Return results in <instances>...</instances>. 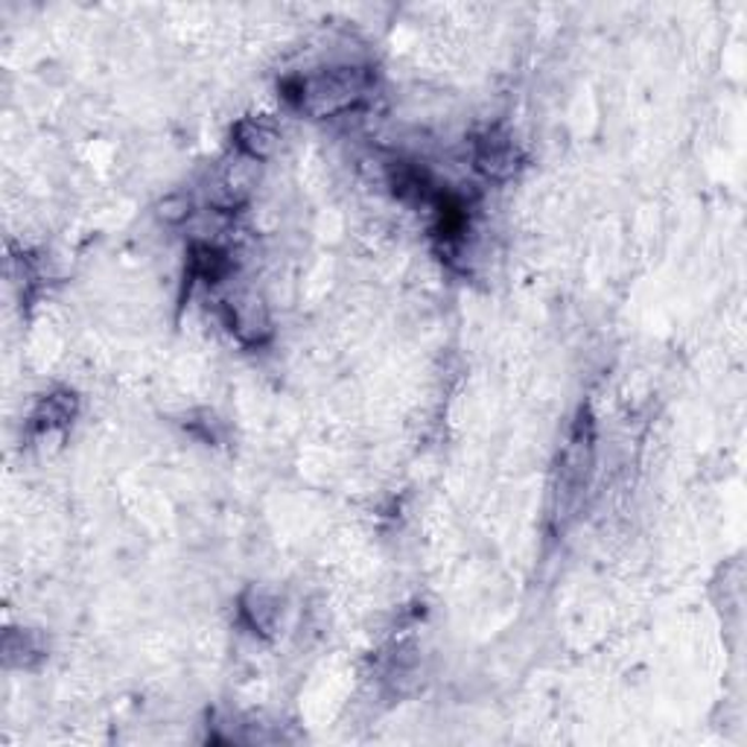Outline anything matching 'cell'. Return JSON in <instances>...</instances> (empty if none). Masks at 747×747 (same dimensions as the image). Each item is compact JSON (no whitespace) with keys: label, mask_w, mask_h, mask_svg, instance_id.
Segmentation results:
<instances>
[{"label":"cell","mask_w":747,"mask_h":747,"mask_svg":"<svg viewBox=\"0 0 747 747\" xmlns=\"http://www.w3.org/2000/svg\"><path fill=\"white\" fill-rule=\"evenodd\" d=\"M278 129L264 117H243L234 126V143L252 161H266L278 149Z\"/></svg>","instance_id":"cell-5"},{"label":"cell","mask_w":747,"mask_h":747,"mask_svg":"<svg viewBox=\"0 0 747 747\" xmlns=\"http://www.w3.org/2000/svg\"><path fill=\"white\" fill-rule=\"evenodd\" d=\"M371 83L374 79H371V71H365V67H324V71H316V74H307L296 79V83H289L287 97L305 115L321 120V117L342 115L356 103H362L369 97Z\"/></svg>","instance_id":"cell-2"},{"label":"cell","mask_w":747,"mask_h":747,"mask_svg":"<svg viewBox=\"0 0 747 747\" xmlns=\"http://www.w3.org/2000/svg\"><path fill=\"white\" fill-rule=\"evenodd\" d=\"M222 319L243 345H264L271 337V321L255 292H237L222 301Z\"/></svg>","instance_id":"cell-4"},{"label":"cell","mask_w":747,"mask_h":747,"mask_svg":"<svg viewBox=\"0 0 747 747\" xmlns=\"http://www.w3.org/2000/svg\"><path fill=\"white\" fill-rule=\"evenodd\" d=\"M44 658V642L39 633L33 631H12L7 633V663L9 665H33L35 660Z\"/></svg>","instance_id":"cell-9"},{"label":"cell","mask_w":747,"mask_h":747,"mask_svg":"<svg viewBox=\"0 0 747 747\" xmlns=\"http://www.w3.org/2000/svg\"><path fill=\"white\" fill-rule=\"evenodd\" d=\"M593 465H596V424L587 409L578 412L567 444L561 450L555 482H552V523L555 529H567L569 520L578 514L584 493L590 488Z\"/></svg>","instance_id":"cell-1"},{"label":"cell","mask_w":747,"mask_h":747,"mask_svg":"<svg viewBox=\"0 0 747 747\" xmlns=\"http://www.w3.org/2000/svg\"><path fill=\"white\" fill-rule=\"evenodd\" d=\"M520 164H523V152L505 129H488L473 140V167L488 181L514 179Z\"/></svg>","instance_id":"cell-3"},{"label":"cell","mask_w":747,"mask_h":747,"mask_svg":"<svg viewBox=\"0 0 747 747\" xmlns=\"http://www.w3.org/2000/svg\"><path fill=\"white\" fill-rule=\"evenodd\" d=\"M76 409H79V401H76L74 392H53V395L39 401L33 418H30V429H33V433L65 429L67 424L76 418Z\"/></svg>","instance_id":"cell-6"},{"label":"cell","mask_w":747,"mask_h":747,"mask_svg":"<svg viewBox=\"0 0 747 747\" xmlns=\"http://www.w3.org/2000/svg\"><path fill=\"white\" fill-rule=\"evenodd\" d=\"M190 278L205 280V284H220L231 271V257L222 248L211 246V243H196L190 248L188 257Z\"/></svg>","instance_id":"cell-8"},{"label":"cell","mask_w":747,"mask_h":747,"mask_svg":"<svg viewBox=\"0 0 747 747\" xmlns=\"http://www.w3.org/2000/svg\"><path fill=\"white\" fill-rule=\"evenodd\" d=\"M239 610H243V619L252 625V631L260 633V637H271L275 625H278L280 601L275 593L264 590V587H252L239 599Z\"/></svg>","instance_id":"cell-7"},{"label":"cell","mask_w":747,"mask_h":747,"mask_svg":"<svg viewBox=\"0 0 747 747\" xmlns=\"http://www.w3.org/2000/svg\"><path fill=\"white\" fill-rule=\"evenodd\" d=\"M190 214V202L184 196H170L164 199V205H161V216L164 220H184Z\"/></svg>","instance_id":"cell-10"}]
</instances>
